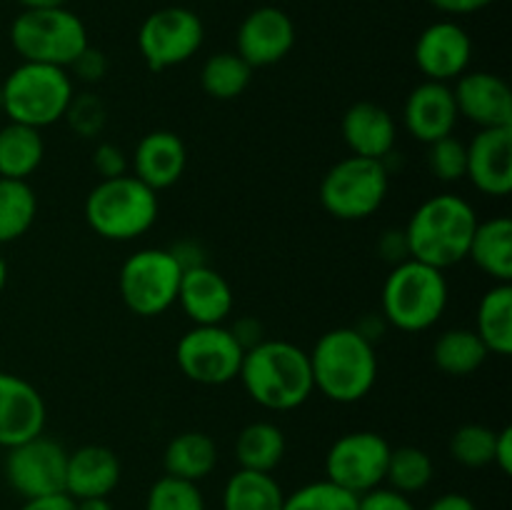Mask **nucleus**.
I'll return each mask as SVG.
<instances>
[{
  "mask_svg": "<svg viewBox=\"0 0 512 510\" xmlns=\"http://www.w3.org/2000/svg\"><path fill=\"white\" fill-rule=\"evenodd\" d=\"M158 193L135 175L100 180L85 198V220L100 238L125 243L148 233L158 220Z\"/></svg>",
  "mask_w": 512,
  "mask_h": 510,
  "instance_id": "5",
  "label": "nucleus"
},
{
  "mask_svg": "<svg viewBox=\"0 0 512 510\" xmlns=\"http://www.w3.org/2000/svg\"><path fill=\"white\" fill-rule=\"evenodd\" d=\"M413 58L425 80L450 85L460 75L468 73L470 58H473V40L458 23L440 20V23L428 25L418 35Z\"/></svg>",
  "mask_w": 512,
  "mask_h": 510,
  "instance_id": "14",
  "label": "nucleus"
},
{
  "mask_svg": "<svg viewBox=\"0 0 512 510\" xmlns=\"http://www.w3.org/2000/svg\"><path fill=\"white\" fill-rule=\"evenodd\" d=\"M183 268L165 248H143L120 268V298L140 318H155L178 300Z\"/></svg>",
  "mask_w": 512,
  "mask_h": 510,
  "instance_id": "9",
  "label": "nucleus"
},
{
  "mask_svg": "<svg viewBox=\"0 0 512 510\" xmlns=\"http://www.w3.org/2000/svg\"><path fill=\"white\" fill-rule=\"evenodd\" d=\"M435 465L433 458L423 448L415 445H400L390 450L388 470H385V483L388 488L398 490L403 495L420 493L433 483Z\"/></svg>",
  "mask_w": 512,
  "mask_h": 510,
  "instance_id": "33",
  "label": "nucleus"
},
{
  "mask_svg": "<svg viewBox=\"0 0 512 510\" xmlns=\"http://www.w3.org/2000/svg\"><path fill=\"white\" fill-rule=\"evenodd\" d=\"M230 333L235 335V340H238L240 343V348L243 350H250V348H255V345L258 343H263V325L258 323V320H253V318H243V320H238V323L233 325V328H230Z\"/></svg>",
  "mask_w": 512,
  "mask_h": 510,
  "instance_id": "44",
  "label": "nucleus"
},
{
  "mask_svg": "<svg viewBox=\"0 0 512 510\" xmlns=\"http://www.w3.org/2000/svg\"><path fill=\"white\" fill-rule=\"evenodd\" d=\"M183 313L195 325H223L233 313V288L228 280L210 265L183 270L178 300Z\"/></svg>",
  "mask_w": 512,
  "mask_h": 510,
  "instance_id": "20",
  "label": "nucleus"
},
{
  "mask_svg": "<svg viewBox=\"0 0 512 510\" xmlns=\"http://www.w3.org/2000/svg\"><path fill=\"white\" fill-rule=\"evenodd\" d=\"M285 493L273 473L240 468L223 488V510H283Z\"/></svg>",
  "mask_w": 512,
  "mask_h": 510,
  "instance_id": "30",
  "label": "nucleus"
},
{
  "mask_svg": "<svg viewBox=\"0 0 512 510\" xmlns=\"http://www.w3.org/2000/svg\"><path fill=\"white\" fill-rule=\"evenodd\" d=\"M168 250L173 253V258L178 260V265L183 270L198 268V265H208L205 263L203 248H200L198 243H193V240H183V243L173 245V248H168Z\"/></svg>",
  "mask_w": 512,
  "mask_h": 510,
  "instance_id": "45",
  "label": "nucleus"
},
{
  "mask_svg": "<svg viewBox=\"0 0 512 510\" xmlns=\"http://www.w3.org/2000/svg\"><path fill=\"white\" fill-rule=\"evenodd\" d=\"M73 95V78L65 68L20 63L3 80L0 105L10 123H23L40 130L65 118Z\"/></svg>",
  "mask_w": 512,
  "mask_h": 510,
  "instance_id": "6",
  "label": "nucleus"
},
{
  "mask_svg": "<svg viewBox=\"0 0 512 510\" xmlns=\"http://www.w3.org/2000/svg\"><path fill=\"white\" fill-rule=\"evenodd\" d=\"M378 250L380 255H383V260H388V263L393 265L408 260L410 250H408V240H405V230H388V233H383V238H380L378 243Z\"/></svg>",
  "mask_w": 512,
  "mask_h": 510,
  "instance_id": "42",
  "label": "nucleus"
},
{
  "mask_svg": "<svg viewBox=\"0 0 512 510\" xmlns=\"http://www.w3.org/2000/svg\"><path fill=\"white\" fill-rule=\"evenodd\" d=\"M285 435L283 430L268 420H255L245 425L235 438V458L245 470H258V473H273L285 458Z\"/></svg>",
  "mask_w": 512,
  "mask_h": 510,
  "instance_id": "28",
  "label": "nucleus"
},
{
  "mask_svg": "<svg viewBox=\"0 0 512 510\" xmlns=\"http://www.w3.org/2000/svg\"><path fill=\"white\" fill-rule=\"evenodd\" d=\"M493 465H498V470L503 475L512 473V428L510 425H505L503 430H498V433H495Z\"/></svg>",
  "mask_w": 512,
  "mask_h": 510,
  "instance_id": "43",
  "label": "nucleus"
},
{
  "mask_svg": "<svg viewBox=\"0 0 512 510\" xmlns=\"http://www.w3.org/2000/svg\"><path fill=\"white\" fill-rule=\"evenodd\" d=\"M458 118V105H455L453 88L448 83L425 80L418 88L410 90L403 105L405 128L415 140L425 145L453 135Z\"/></svg>",
  "mask_w": 512,
  "mask_h": 510,
  "instance_id": "19",
  "label": "nucleus"
},
{
  "mask_svg": "<svg viewBox=\"0 0 512 510\" xmlns=\"http://www.w3.org/2000/svg\"><path fill=\"white\" fill-rule=\"evenodd\" d=\"M70 70H73L80 80H85V83H98L105 75V70H108V60H105V55L100 53L98 48H90L88 45V48L73 60Z\"/></svg>",
  "mask_w": 512,
  "mask_h": 510,
  "instance_id": "41",
  "label": "nucleus"
},
{
  "mask_svg": "<svg viewBox=\"0 0 512 510\" xmlns=\"http://www.w3.org/2000/svg\"><path fill=\"white\" fill-rule=\"evenodd\" d=\"M465 178L483 195L505 198L512 190V125L478 130L468 145Z\"/></svg>",
  "mask_w": 512,
  "mask_h": 510,
  "instance_id": "17",
  "label": "nucleus"
},
{
  "mask_svg": "<svg viewBox=\"0 0 512 510\" xmlns=\"http://www.w3.org/2000/svg\"><path fill=\"white\" fill-rule=\"evenodd\" d=\"M383 320L403 333H423L448 308V280L443 270L408 258L393 265L380 293Z\"/></svg>",
  "mask_w": 512,
  "mask_h": 510,
  "instance_id": "4",
  "label": "nucleus"
},
{
  "mask_svg": "<svg viewBox=\"0 0 512 510\" xmlns=\"http://www.w3.org/2000/svg\"><path fill=\"white\" fill-rule=\"evenodd\" d=\"M438 10L450 15H468V13H478V10L488 8L493 0H430Z\"/></svg>",
  "mask_w": 512,
  "mask_h": 510,
  "instance_id": "47",
  "label": "nucleus"
},
{
  "mask_svg": "<svg viewBox=\"0 0 512 510\" xmlns=\"http://www.w3.org/2000/svg\"><path fill=\"white\" fill-rule=\"evenodd\" d=\"M390 443L373 430L345 433L325 455V478L348 493L363 495L385 483Z\"/></svg>",
  "mask_w": 512,
  "mask_h": 510,
  "instance_id": "12",
  "label": "nucleus"
},
{
  "mask_svg": "<svg viewBox=\"0 0 512 510\" xmlns=\"http://www.w3.org/2000/svg\"><path fill=\"white\" fill-rule=\"evenodd\" d=\"M283 510H358V495L325 480L300 485L285 495Z\"/></svg>",
  "mask_w": 512,
  "mask_h": 510,
  "instance_id": "34",
  "label": "nucleus"
},
{
  "mask_svg": "<svg viewBox=\"0 0 512 510\" xmlns=\"http://www.w3.org/2000/svg\"><path fill=\"white\" fill-rule=\"evenodd\" d=\"M478 213L465 198L453 193L433 195L425 200L405 228L410 258L445 270L468 258Z\"/></svg>",
  "mask_w": 512,
  "mask_h": 510,
  "instance_id": "2",
  "label": "nucleus"
},
{
  "mask_svg": "<svg viewBox=\"0 0 512 510\" xmlns=\"http://www.w3.org/2000/svg\"><path fill=\"white\" fill-rule=\"evenodd\" d=\"M118 455L105 445H83L68 453L65 468V493L73 500L83 498H108L120 483Z\"/></svg>",
  "mask_w": 512,
  "mask_h": 510,
  "instance_id": "23",
  "label": "nucleus"
},
{
  "mask_svg": "<svg viewBox=\"0 0 512 510\" xmlns=\"http://www.w3.org/2000/svg\"><path fill=\"white\" fill-rule=\"evenodd\" d=\"M308 358L315 390L333 403H358L378 380L375 345L355 328H333L323 333Z\"/></svg>",
  "mask_w": 512,
  "mask_h": 510,
  "instance_id": "3",
  "label": "nucleus"
},
{
  "mask_svg": "<svg viewBox=\"0 0 512 510\" xmlns=\"http://www.w3.org/2000/svg\"><path fill=\"white\" fill-rule=\"evenodd\" d=\"M238 378L260 408L275 413L300 408L315 390L308 353L288 340H263L245 350Z\"/></svg>",
  "mask_w": 512,
  "mask_h": 510,
  "instance_id": "1",
  "label": "nucleus"
},
{
  "mask_svg": "<svg viewBox=\"0 0 512 510\" xmlns=\"http://www.w3.org/2000/svg\"><path fill=\"white\" fill-rule=\"evenodd\" d=\"M10 43L23 63L65 70L90 45L85 23L68 8L23 10L10 25Z\"/></svg>",
  "mask_w": 512,
  "mask_h": 510,
  "instance_id": "7",
  "label": "nucleus"
},
{
  "mask_svg": "<svg viewBox=\"0 0 512 510\" xmlns=\"http://www.w3.org/2000/svg\"><path fill=\"white\" fill-rule=\"evenodd\" d=\"M428 168L443 183H458L465 178L468 170V148L463 140L453 138H440L428 145Z\"/></svg>",
  "mask_w": 512,
  "mask_h": 510,
  "instance_id": "37",
  "label": "nucleus"
},
{
  "mask_svg": "<svg viewBox=\"0 0 512 510\" xmlns=\"http://www.w3.org/2000/svg\"><path fill=\"white\" fill-rule=\"evenodd\" d=\"M20 510H75V500L68 493L40 495V498H28Z\"/></svg>",
  "mask_w": 512,
  "mask_h": 510,
  "instance_id": "46",
  "label": "nucleus"
},
{
  "mask_svg": "<svg viewBox=\"0 0 512 510\" xmlns=\"http://www.w3.org/2000/svg\"><path fill=\"white\" fill-rule=\"evenodd\" d=\"M215 465H218V445L208 433L185 430V433H178L165 445V475L200 483V480L213 473Z\"/></svg>",
  "mask_w": 512,
  "mask_h": 510,
  "instance_id": "24",
  "label": "nucleus"
},
{
  "mask_svg": "<svg viewBox=\"0 0 512 510\" xmlns=\"http://www.w3.org/2000/svg\"><path fill=\"white\" fill-rule=\"evenodd\" d=\"M43 155L45 143L38 128L23 123L0 128V178L28 180L40 168Z\"/></svg>",
  "mask_w": 512,
  "mask_h": 510,
  "instance_id": "27",
  "label": "nucleus"
},
{
  "mask_svg": "<svg viewBox=\"0 0 512 510\" xmlns=\"http://www.w3.org/2000/svg\"><path fill=\"white\" fill-rule=\"evenodd\" d=\"M455 105L458 115L483 128H510L512 95L503 78L485 70L463 73L455 80Z\"/></svg>",
  "mask_w": 512,
  "mask_h": 510,
  "instance_id": "18",
  "label": "nucleus"
},
{
  "mask_svg": "<svg viewBox=\"0 0 512 510\" xmlns=\"http://www.w3.org/2000/svg\"><path fill=\"white\" fill-rule=\"evenodd\" d=\"M245 350L225 325H193L175 345L180 373L198 385H225L238 378Z\"/></svg>",
  "mask_w": 512,
  "mask_h": 510,
  "instance_id": "11",
  "label": "nucleus"
},
{
  "mask_svg": "<svg viewBox=\"0 0 512 510\" xmlns=\"http://www.w3.org/2000/svg\"><path fill=\"white\" fill-rule=\"evenodd\" d=\"M495 433L498 430L488 428L483 423H468L460 425L450 438V455L455 463L463 468L478 470L485 465H493V448H495Z\"/></svg>",
  "mask_w": 512,
  "mask_h": 510,
  "instance_id": "35",
  "label": "nucleus"
},
{
  "mask_svg": "<svg viewBox=\"0 0 512 510\" xmlns=\"http://www.w3.org/2000/svg\"><path fill=\"white\" fill-rule=\"evenodd\" d=\"M38 215V198L28 180L0 178V245L23 238Z\"/></svg>",
  "mask_w": 512,
  "mask_h": 510,
  "instance_id": "31",
  "label": "nucleus"
},
{
  "mask_svg": "<svg viewBox=\"0 0 512 510\" xmlns=\"http://www.w3.org/2000/svg\"><path fill=\"white\" fill-rule=\"evenodd\" d=\"M185 165H188V150L173 130H153L135 145V178L155 193L178 183L185 173Z\"/></svg>",
  "mask_w": 512,
  "mask_h": 510,
  "instance_id": "22",
  "label": "nucleus"
},
{
  "mask_svg": "<svg viewBox=\"0 0 512 510\" xmlns=\"http://www.w3.org/2000/svg\"><path fill=\"white\" fill-rule=\"evenodd\" d=\"M425 510H478V505L463 493H443L433 500Z\"/></svg>",
  "mask_w": 512,
  "mask_h": 510,
  "instance_id": "48",
  "label": "nucleus"
},
{
  "mask_svg": "<svg viewBox=\"0 0 512 510\" xmlns=\"http://www.w3.org/2000/svg\"><path fill=\"white\" fill-rule=\"evenodd\" d=\"M93 168L100 180L120 178V175H128V155L118 145L100 143L93 153Z\"/></svg>",
  "mask_w": 512,
  "mask_h": 510,
  "instance_id": "40",
  "label": "nucleus"
},
{
  "mask_svg": "<svg viewBox=\"0 0 512 510\" xmlns=\"http://www.w3.org/2000/svg\"><path fill=\"white\" fill-rule=\"evenodd\" d=\"M65 120L80 138H93L105 125V105L90 93L73 95L68 110H65Z\"/></svg>",
  "mask_w": 512,
  "mask_h": 510,
  "instance_id": "38",
  "label": "nucleus"
},
{
  "mask_svg": "<svg viewBox=\"0 0 512 510\" xmlns=\"http://www.w3.org/2000/svg\"><path fill=\"white\" fill-rule=\"evenodd\" d=\"M253 80V68L238 53H215L205 60L200 70V85L205 95L215 100H233L248 90Z\"/></svg>",
  "mask_w": 512,
  "mask_h": 510,
  "instance_id": "32",
  "label": "nucleus"
},
{
  "mask_svg": "<svg viewBox=\"0 0 512 510\" xmlns=\"http://www.w3.org/2000/svg\"><path fill=\"white\" fill-rule=\"evenodd\" d=\"M5 283H8V265H5V260L0 258V293H3Z\"/></svg>",
  "mask_w": 512,
  "mask_h": 510,
  "instance_id": "51",
  "label": "nucleus"
},
{
  "mask_svg": "<svg viewBox=\"0 0 512 510\" xmlns=\"http://www.w3.org/2000/svg\"><path fill=\"white\" fill-rule=\"evenodd\" d=\"M488 348L473 328H450L433 343V363L450 378H468L488 360Z\"/></svg>",
  "mask_w": 512,
  "mask_h": 510,
  "instance_id": "26",
  "label": "nucleus"
},
{
  "mask_svg": "<svg viewBox=\"0 0 512 510\" xmlns=\"http://www.w3.org/2000/svg\"><path fill=\"white\" fill-rule=\"evenodd\" d=\"M205 38L203 20L183 5H168L143 20L138 30V48L145 65L155 73L183 65L200 50Z\"/></svg>",
  "mask_w": 512,
  "mask_h": 510,
  "instance_id": "10",
  "label": "nucleus"
},
{
  "mask_svg": "<svg viewBox=\"0 0 512 510\" xmlns=\"http://www.w3.org/2000/svg\"><path fill=\"white\" fill-rule=\"evenodd\" d=\"M65 468L68 450L45 435L8 448L3 465L8 485L25 500L65 493Z\"/></svg>",
  "mask_w": 512,
  "mask_h": 510,
  "instance_id": "13",
  "label": "nucleus"
},
{
  "mask_svg": "<svg viewBox=\"0 0 512 510\" xmlns=\"http://www.w3.org/2000/svg\"><path fill=\"white\" fill-rule=\"evenodd\" d=\"M145 510H205V498L198 483L163 475L150 485Z\"/></svg>",
  "mask_w": 512,
  "mask_h": 510,
  "instance_id": "36",
  "label": "nucleus"
},
{
  "mask_svg": "<svg viewBox=\"0 0 512 510\" xmlns=\"http://www.w3.org/2000/svg\"><path fill=\"white\" fill-rule=\"evenodd\" d=\"M340 130H343V140L350 153L360 158L385 160L393 153L395 140H398L393 115L373 100H360L350 105L343 115Z\"/></svg>",
  "mask_w": 512,
  "mask_h": 510,
  "instance_id": "21",
  "label": "nucleus"
},
{
  "mask_svg": "<svg viewBox=\"0 0 512 510\" xmlns=\"http://www.w3.org/2000/svg\"><path fill=\"white\" fill-rule=\"evenodd\" d=\"M388 190L390 170L385 160L350 155L325 173L320 203L338 220H365L385 203Z\"/></svg>",
  "mask_w": 512,
  "mask_h": 510,
  "instance_id": "8",
  "label": "nucleus"
},
{
  "mask_svg": "<svg viewBox=\"0 0 512 510\" xmlns=\"http://www.w3.org/2000/svg\"><path fill=\"white\" fill-rule=\"evenodd\" d=\"M235 43H238L235 53L253 70L280 63L295 45L293 18L275 5L255 8L240 23Z\"/></svg>",
  "mask_w": 512,
  "mask_h": 510,
  "instance_id": "15",
  "label": "nucleus"
},
{
  "mask_svg": "<svg viewBox=\"0 0 512 510\" xmlns=\"http://www.w3.org/2000/svg\"><path fill=\"white\" fill-rule=\"evenodd\" d=\"M358 510H418V508L413 505L410 495L398 493V490L388 488V485H378V488L358 495Z\"/></svg>",
  "mask_w": 512,
  "mask_h": 510,
  "instance_id": "39",
  "label": "nucleus"
},
{
  "mask_svg": "<svg viewBox=\"0 0 512 510\" xmlns=\"http://www.w3.org/2000/svg\"><path fill=\"white\" fill-rule=\"evenodd\" d=\"M23 10H48V8H65L68 0H18Z\"/></svg>",
  "mask_w": 512,
  "mask_h": 510,
  "instance_id": "50",
  "label": "nucleus"
},
{
  "mask_svg": "<svg viewBox=\"0 0 512 510\" xmlns=\"http://www.w3.org/2000/svg\"><path fill=\"white\" fill-rule=\"evenodd\" d=\"M475 333L485 343L488 353L510 355L512 353V285L495 283L480 298L478 323Z\"/></svg>",
  "mask_w": 512,
  "mask_h": 510,
  "instance_id": "29",
  "label": "nucleus"
},
{
  "mask_svg": "<svg viewBox=\"0 0 512 510\" xmlns=\"http://www.w3.org/2000/svg\"><path fill=\"white\" fill-rule=\"evenodd\" d=\"M75 510H115L108 498H83L75 500Z\"/></svg>",
  "mask_w": 512,
  "mask_h": 510,
  "instance_id": "49",
  "label": "nucleus"
},
{
  "mask_svg": "<svg viewBox=\"0 0 512 510\" xmlns=\"http://www.w3.org/2000/svg\"><path fill=\"white\" fill-rule=\"evenodd\" d=\"M468 258L495 283L512 280V223L510 218H490L478 223Z\"/></svg>",
  "mask_w": 512,
  "mask_h": 510,
  "instance_id": "25",
  "label": "nucleus"
},
{
  "mask_svg": "<svg viewBox=\"0 0 512 510\" xmlns=\"http://www.w3.org/2000/svg\"><path fill=\"white\" fill-rule=\"evenodd\" d=\"M45 400L33 383L0 370V448L43 435Z\"/></svg>",
  "mask_w": 512,
  "mask_h": 510,
  "instance_id": "16",
  "label": "nucleus"
}]
</instances>
